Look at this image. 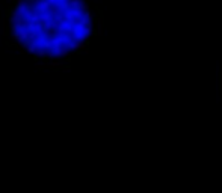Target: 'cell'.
Wrapping results in <instances>:
<instances>
[{
  "label": "cell",
  "mask_w": 222,
  "mask_h": 193,
  "mask_svg": "<svg viewBox=\"0 0 222 193\" xmlns=\"http://www.w3.org/2000/svg\"><path fill=\"white\" fill-rule=\"evenodd\" d=\"M219 86H221V91H222V74H221V78H219Z\"/></svg>",
  "instance_id": "obj_1"
}]
</instances>
